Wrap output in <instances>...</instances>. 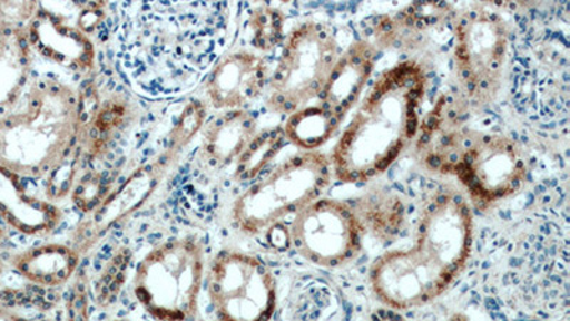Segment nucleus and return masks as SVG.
Segmentation results:
<instances>
[{"mask_svg":"<svg viewBox=\"0 0 570 321\" xmlns=\"http://www.w3.org/2000/svg\"><path fill=\"white\" fill-rule=\"evenodd\" d=\"M472 244L473 217L466 198L455 188H442L421 213L415 243L375 259L371 288L392 309L434 302L468 266Z\"/></svg>","mask_w":570,"mask_h":321,"instance_id":"nucleus-1","label":"nucleus"},{"mask_svg":"<svg viewBox=\"0 0 570 321\" xmlns=\"http://www.w3.org/2000/svg\"><path fill=\"white\" fill-rule=\"evenodd\" d=\"M426 88L425 70L416 60L384 70L335 143L333 176L353 185L384 175L419 135Z\"/></svg>","mask_w":570,"mask_h":321,"instance_id":"nucleus-2","label":"nucleus"},{"mask_svg":"<svg viewBox=\"0 0 570 321\" xmlns=\"http://www.w3.org/2000/svg\"><path fill=\"white\" fill-rule=\"evenodd\" d=\"M83 125V106L75 89L53 79L28 81L0 115V166L19 177L40 178L70 169Z\"/></svg>","mask_w":570,"mask_h":321,"instance_id":"nucleus-3","label":"nucleus"},{"mask_svg":"<svg viewBox=\"0 0 570 321\" xmlns=\"http://www.w3.org/2000/svg\"><path fill=\"white\" fill-rule=\"evenodd\" d=\"M331 177L327 155L317 150L295 153L238 197L234 222L247 234L266 231L323 195Z\"/></svg>","mask_w":570,"mask_h":321,"instance_id":"nucleus-4","label":"nucleus"},{"mask_svg":"<svg viewBox=\"0 0 570 321\" xmlns=\"http://www.w3.org/2000/svg\"><path fill=\"white\" fill-rule=\"evenodd\" d=\"M454 62L458 85L472 105H490L498 98L505 76L511 28L501 14L476 7L456 13Z\"/></svg>","mask_w":570,"mask_h":321,"instance_id":"nucleus-5","label":"nucleus"},{"mask_svg":"<svg viewBox=\"0 0 570 321\" xmlns=\"http://www.w3.org/2000/svg\"><path fill=\"white\" fill-rule=\"evenodd\" d=\"M203 272V250L196 242L180 239L163 243L137 268L135 295L155 319H196Z\"/></svg>","mask_w":570,"mask_h":321,"instance_id":"nucleus-6","label":"nucleus"},{"mask_svg":"<svg viewBox=\"0 0 570 321\" xmlns=\"http://www.w3.org/2000/svg\"><path fill=\"white\" fill-rule=\"evenodd\" d=\"M340 54L327 25L308 20L294 28L284 39L276 69L269 74V110L288 116L317 100Z\"/></svg>","mask_w":570,"mask_h":321,"instance_id":"nucleus-7","label":"nucleus"},{"mask_svg":"<svg viewBox=\"0 0 570 321\" xmlns=\"http://www.w3.org/2000/svg\"><path fill=\"white\" fill-rule=\"evenodd\" d=\"M364 233L353 206L318 197L294 214L289 241L299 256L315 266L335 269L358 256Z\"/></svg>","mask_w":570,"mask_h":321,"instance_id":"nucleus-8","label":"nucleus"},{"mask_svg":"<svg viewBox=\"0 0 570 321\" xmlns=\"http://www.w3.org/2000/svg\"><path fill=\"white\" fill-rule=\"evenodd\" d=\"M208 293L222 320H268L276 312V279L267 264L252 254H218L212 263Z\"/></svg>","mask_w":570,"mask_h":321,"instance_id":"nucleus-9","label":"nucleus"},{"mask_svg":"<svg viewBox=\"0 0 570 321\" xmlns=\"http://www.w3.org/2000/svg\"><path fill=\"white\" fill-rule=\"evenodd\" d=\"M527 175L525 153L515 140L478 130L455 177L476 205L488 206L515 196Z\"/></svg>","mask_w":570,"mask_h":321,"instance_id":"nucleus-10","label":"nucleus"},{"mask_svg":"<svg viewBox=\"0 0 570 321\" xmlns=\"http://www.w3.org/2000/svg\"><path fill=\"white\" fill-rule=\"evenodd\" d=\"M476 134L478 130L465 124V110L460 101L442 95L421 120L415 139L416 157L425 169L455 177Z\"/></svg>","mask_w":570,"mask_h":321,"instance_id":"nucleus-11","label":"nucleus"},{"mask_svg":"<svg viewBox=\"0 0 570 321\" xmlns=\"http://www.w3.org/2000/svg\"><path fill=\"white\" fill-rule=\"evenodd\" d=\"M269 69L263 56L247 49L224 55L205 81L208 105L216 110H247L267 89Z\"/></svg>","mask_w":570,"mask_h":321,"instance_id":"nucleus-12","label":"nucleus"},{"mask_svg":"<svg viewBox=\"0 0 570 321\" xmlns=\"http://www.w3.org/2000/svg\"><path fill=\"white\" fill-rule=\"evenodd\" d=\"M456 10L448 0H412L409 7L395 17H381L366 20L370 40L376 48H394L396 45L419 46L431 32L452 28Z\"/></svg>","mask_w":570,"mask_h":321,"instance_id":"nucleus-13","label":"nucleus"},{"mask_svg":"<svg viewBox=\"0 0 570 321\" xmlns=\"http://www.w3.org/2000/svg\"><path fill=\"white\" fill-rule=\"evenodd\" d=\"M30 49L70 71H88L94 68L95 48L88 33L66 22L62 14L40 7L27 28Z\"/></svg>","mask_w":570,"mask_h":321,"instance_id":"nucleus-14","label":"nucleus"},{"mask_svg":"<svg viewBox=\"0 0 570 321\" xmlns=\"http://www.w3.org/2000/svg\"><path fill=\"white\" fill-rule=\"evenodd\" d=\"M376 55L379 48L370 40L361 39L351 43L335 60L315 101L344 121L358 105L374 74Z\"/></svg>","mask_w":570,"mask_h":321,"instance_id":"nucleus-15","label":"nucleus"},{"mask_svg":"<svg viewBox=\"0 0 570 321\" xmlns=\"http://www.w3.org/2000/svg\"><path fill=\"white\" fill-rule=\"evenodd\" d=\"M258 134L256 117L247 110H228L205 127L202 135L200 160L212 171L237 165L249 143Z\"/></svg>","mask_w":570,"mask_h":321,"instance_id":"nucleus-16","label":"nucleus"},{"mask_svg":"<svg viewBox=\"0 0 570 321\" xmlns=\"http://www.w3.org/2000/svg\"><path fill=\"white\" fill-rule=\"evenodd\" d=\"M0 217L20 233L38 234L52 231L60 212L29 195L22 177L0 166Z\"/></svg>","mask_w":570,"mask_h":321,"instance_id":"nucleus-17","label":"nucleus"},{"mask_svg":"<svg viewBox=\"0 0 570 321\" xmlns=\"http://www.w3.org/2000/svg\"><path fill=\"white\" fill-rule=\"evenodd\" d=\"M10 264L30 283L56 288L73 276L79 266V254L65 244H45L14 254Z\"/></svg>","mask_w":570,"mask_h":321,"instance_id":"nucleus-18","label":"nucleus"},{"mask_svg":"<svg viewBox=\"0 0 570 321\" xmlns=\"http://www.w3.org/2000/svg\"><path fill=\"white\" fill-rule=\"evenodd\" d=\"M30 49L27 29H0V115L22 94L30 79Z\"/></svg>","mask_w":570,"mask_h":321,"instance_id":"nucleus-19","label":"nucleus"},{"mask_svg":"<svg viewBox=\"0 0 570 321\" xmlns=\"http://www.w3.org/2000/svg\"><path fill=\"white\" fill-rule=\"evenodd\" d=\"M365 233L380 242H394L405 224V207L394 193L374 191L360 197L353 206Z\"/></svg>","mask_w":570,"mask_h":321,"instance_id":"nucleus-20","label":"nucleus"},{"mask_svg":"<svg viewBox=\"0 0 570 321\" xmlns=\"http://www.w3.org/2000/svg\"><path fill=\"white\" fill-rule=\"evenodd\" d=\"M343 121L323 106L307 105L287 116L285 139L302 150H317L338 134Z\"/></svg>","mask_w":570,"mask_h":321,"instance_id":"nucleus-21","label":"nucleus"},{"mask_svg":"<svg viewBox=\"0 0 570 321\" xmlns=\"http://www.w3.org/2000/svg\"><path fill=\"white\" fill-rule=\"evenodd\" d=\"M285 139L283 127L258 132L236 165V176L242 181L256 177L282 150Z\"/></svg>","mask_w":570,"mask_h":321,"instance_id":"nucleus-22","label":"nucleus"},{"mask_svg":"<svg viewBox=\"0 0 570 321\" xmlns=\"http://www.w3.org/2000/svg\"><path fill=\"white\" fill-rule=\"evenodd\" d=\"M285 18L282 10L264 4L254 9L246 22L248 43L258 52H269L284 40Z\"/></svg>","mask_w":570,"mask_h":321,"instance_id":"nucleus-23","label":"nucleus"},{"mask_svg":"<svg viewBox=\"0 0 570 321\" xmlns=\"http://www.w3.org/2000/svg\"><path fill=\"white\" fill-rule=\"evenodd\" d=\"M206 119V105L202 101H193L188 105L173 130L170 132V150H180L185 147L191 137L200 130L203 121Z\"/></svg>","mask_w":570,"mask_h":321,"instance_id":"nucleus-24","label":"nucleus"},{"mask_svg":"<svg viewBox=\"0 0 570 321\" xmlns=\"http://www.w3.org/2000/svg\"><path fill=\"white\" fill-rule=\"evenodd\" d=\"M39 8L40 0H0V29H27Z\"/></svg>","mask_w":570,"mask_h":321,"instance_id":"nucleus-25","label":"nucleus"},{"mask_svg":"<svg viewBox=\"0 0 570 321\" xmlns=\"http://www.w3.org/2000/svg\"><path fill=\"white\" fill-rule=\"evenodd\" d=\"M129 257V252L124 250V252H120L111 260L109 266L101 274L100 282L98 283V300L104 308L116 300L121 284L125 283Z\"/></svg>","mask_w":570,"mask_h":321,"instance_id":"nucleus-26","label":"nucleus"},{"mask_svg":"<svg viewBox=\"0 0 570 321\" xmlns=\"http://www.w3.org/2000/svg\"><path fill=\"white\" fill-rule=\"evenodd\" d=\"M268 242L277 250H285L292 244L289 241V228H285L282 223H274L268 227Z\"/></svg>","mask_w":570,"mask_h":321,"instance_id":"nucleus-27","label":"nucleus"},{"mask_svg":"<svg viewBox=\"0 0 570 321\" xmlns=\"http://www.w3.org/2000/svg\"><path fill=\"white\" fill-rule=\"evenodd\" d=\"M478 2L490 8L513 10L525 4L528 0H478Z\"/></svg>","mask_w":570,"mask_h":321,"instance_id":"nucleus-28","label":"nucleus"},{"mask_svg":"<svg viewBox=\"0 0 570 321\" xmlns=\"http://www.w3.org/2000/svg\"><path fill=\"white\" fill-rule=\"evenodd\" d=\"M73 2L83 9H101L106 0H73Z\"/></svg>","mask_w":570,"mask_h":321,"instance_id":"nucleus-29","label":"nucleus"},{"mask_svg":"<svg viewBox=\"0 0 570 321\" xmlns=\"http://www.w3.org/2000/svg\"><path fill=\"white\" fill-rule=\"evenodd\" d=\"M259 2H264L266 4H269V7H272V3H288L289 0H259Z\"/></svg>","mask_w":570,"mask_h":321,"instance_id":"nucleus-30","label":"nucleus"},{"mask_svg":"<svg viewBox=\"0 0 570 321\" xmlns=\"http://www.w3.org/2000/svg\"><path fill=\"white\" fill-rule=\"evenodd\" d=\"M0 276H2V263H0Z\"/></svg>","mask_w":570,"mask_h":321,"instance_id":"nucleus-31","label":"nucleus"},{"mask_svg":"<svg viewBox=\"0 0 570 321\" xmlns=\"http://www.w3.org/2000/svg\"><path fill=\"white\" fill-rule=\"evenodd\" d=\"M0 236H2V228H0Z\"/></svg>","mask_w":570,"mask_h":321,"instance_id":"nucleus-32","label":"nucleus"}]
</instances>
